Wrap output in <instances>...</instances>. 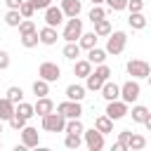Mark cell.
<instances>
[{
  "instance_id": "4316f807",
  "label": "cell",
  "mask_w": 151,
  "mask_h": 151,
  "mask_svg": "<svg viewBox=\"0 0 151 151\" xmlns=\"http://www.w3.org/2000/svg\"><path fill=\"white\" fill-rule=\"evenodd\" d=\"M64 132L83 134V132H85V125H83V120H80V118H68V120H66V130H64Z\"/></svg>"
},
{
  "instance_id": "f546056e",
  "label": "cell",
  "mask_w": 151,
  "mask_h": 151,
  "mask_svg": "<svg viewBox=\"0 0 151 151\" xmlns=\"http://www.w3.org/2000/svg\"><path fill=\"white\" fill-rule=\"evenodd\" d=\"M33 94H35V97H47V94H50V83L42 80V78H38V80L33 83Z\"/></svg>"
},
{
  "instance_id": "52a82bcc",
  "label": "cell",
  "mask_w": 151,
  "mask_h": 151,
  "mask_svg": "<svg viewBox=\"0 0 151 151\" xmlns=\"http://www.w3.org/2000/svg\"><path fill=\"white\" fill-rule=\"evenodd\" d=\"M111 120H120L130 113V104L123 101V99H113V101H106V111H104Z\"/></svg>"
},
{
  "instance_id": "7c38bea8",
  "label": "cell",
  "mask_w": 151,
  "mask_h": 151,
  "mask_svg": "<svg viewBox=\"0 0 151 151\" xmlns=\"http://www.w3.org/2000/svg\"><path fill=\"white\" fill-rule=\"evenodd\" d=\"M21 144H26L28 149H35V146L40 144V132H38V127L26 125V127L21 130Z\"/></svg>"
},
{
  "instance_id": "6da1fadb",
  "label": "cell",
  "mask_w": 151,
  "mask_h": 151,
  "mask_svg": "<svg viewBox=\"0 0 151 151\" xmlns=\"http://www.w3.org/2000/svg\"><path fill=\"white\" fill-rule=\"evenodd\" d=\"M109 78H111V68H109L106 64H97V68L85 78V87H87L90 92H99L101 85H104Z\"/></svg>"
},
{
  "instance_id": "ba28073f",
  "label": "cell",
  "mask_w": 151,
  "mask_h": 151,
  "mask_svg": "<svg viewBox=\"0 0 151 151\" xmlns=\"http://www.w3.org/2000/svg\"><path fill=\"white\" fill-rule=\"evenodd\" d=\"M38 76H40L42 80H47V83H57V80L61 78V68H59V64H54V61H42V64L38 66Z\"/></svg>"
},
{
  "instance_id": "ac0fdd59",
  "label": "cell",
  "mask_w": 151,
  "mask_h": 151,
  "mask_svg": "<svg viewBox=\"0 0 151 151\" xmlns=\"http://www.w3.org/2000/svg\"><path fill=\"white\" fill-rule=\"evenodd\" d=\"M85 92H87V87H83V85H76V83H71L68 87H66V99H73V101H83L85 99Z\"/></svg>"
},
{
  "instance_id": "bcb514c9",
  "label": "cell",
  "mask_w": 151,
  "mask_h": 151,
  "mask_svg": "<svg viewBox=\"0 0 151 151\" xmlns=\"http://www.w3.org/2000/svg\"><path fill=\"white\" fill-rule=\"evenodd\" d=\"M113 151H127V149H125L120 142H116V144H113Z\"/></svg>"
},
{
  "instance_id": "5bb4252c",
  "label": "cell",
  "mask_w": 151,
  "mask_h": 151,
  "mask_svg": "<svg viewBox=\"0 0 151 151\" xmlns=\"http://www.w3.org/2000/svg\"><path fill=\"white\" fill-rule=\"evenodd\" d=\"M38 33H40V42H42V45H47V47L57 45V40H59V33H57V28H54V26H47V24H45Z\"/></svg>"
},
{
  "instance_id": "d590c367",
  "label": "cell",
  "mask_w": 151,
  "mask_h": 151,
  "mask_svg": "<svg viewBox=\"0 0 151 151\" xmlns=\"http://www.w3.org/2000/svg\"><path fill=\"white\" fill-rule=\"evenodd\" d=\"M38 42H40V33H38V31H33V33H28V35H21V45H24L26 50L35 47Z\"/></svg>"
},
{
  "instance_id": "7a4b0ae2",
  "label": "cell",
  "mask_w": 151,
  "mask_h": 151,
  "mask_svg": "<svg viewBox=\"0 0 151 151\" xmlns=\"http://www.w3.org/2000/svg\"><path fill=\"white\" fill-rule=\"evenodd\" d=\"M80 35H83V19H78V17L66 19V26H64V31H61V38H64L66 42H78Z\"/></svg>"
},
{
  "instance_id": "9c48e42d",
  "label": "cell",
  "mask_w": 151,
  "mask_h": 151,
  "mask_svg": "<svg viewBox=\"0 0 151 151\" xmlns=\"http://www.w3.org/2000/svg\"><path fill=\"white\" fill-rule=\"evenodd\" d=\"M83 139H85V146H87L90 151H101V149H104V132H99L97 127L85 130V132H83Z\"/></svg>"
},
{
  "instance_id": "d6986e66",
  "label": "cell",
  "mask_w": 151,
  "mask_h": 151,
  "mask_svg": "<svg viewBox=\"0 0 151 151\" xmlns=\"http://www.w3.org/2000/svg\"><path fill=\"white\" fill-rule=\"evenodd\" d=\"M61 9H64V14L71 19V17H78V14H80L83 2H80V0H61Z\"/></svg>"
},
{
  "instance_id": "e575fe53",
  "label": "cell",
  "mask_w": 151,
  "mask_h": 151,
  "mask_svg": "<svg viewBox=\"0 0 151 151\" xmlns=\"http://www.w3.org/2000/svg\"><path fill=\"white\" fill-rule=\"evenodd\" d=\"M7 123H9V127H12V130H17V132H21V130H24V127L28 125V118H24V116H19V113H14V116H12V118H9Z\"/></svg>"
},
{
  "instance_id": "f35d334b",
  "label": "cell",
  "mask_w": 151,
  "mask_h": 151,
  "mask_svg": "<svg viewBox=\"0 0 151 151\" xmlns=\"http://www.w3.org/2000/svg\"><path fill=\"white\" fill-rule=\"evenodd\" d=\"M106 5H109L111 12H123V9H127V0H106Z\"/></svg>"
},
{
  "instance_id": "83f0119b",
  "label": "cell",
  "mask_w": 151,
  "mask_h": 151,
  "mask_svg": "<svg viewBox=\"0 0 151 151\" xmlns=\"http://www.w3.org/2000/svg\"><path fill=\"white\" fill-rule=\"evenodd\" d=\"M80 50H83V47H80L78 42H66V45H64V57L71 59V61H76V59L80 57Z\"/></svg>"
},
{
  "instance_id": "d6a6232c",
  "label": "cell",
  "mask_w": 151,
  "mask_h": 151,
  "mask_svg": "<svg viewBox=\"0 0 151 151\" xmlns=\"http://www.w3.org/2000/svg\"><path fill=\"white\" fill-rule=\"evenodd\" d=\"M5 97H7L9 101H14V104H19V101H24V90H21V87H17V85H12V87H7V92H5Z\"/></svg>"
},
{
  "instance_id": "cb8c5ba5",
  "label": "cell",
  "mask_w": 151,
  "mask_h": 151,
  "mask_svg": "<svg viewBox=\"0 0 151 151\" xmlns=\"http://www.w3.org/2000/svg\"><path fill=\"white\" fill-rule=\"evenodd\" d=\"M149 113H151V111H149L144 104H134V106H132V111H130V116H132V123H144Z\"/></svg>"
},
{
  "instance_id": "484cf974",
  "label": "cell",
  "mask_w": 151,
  "mask_h": 151,
  "mask_svg": "<svg viewBox=\"0 0 151 151\" xmlns=\"http://www.w3.org/2000/svg\"><path fill=\"white\" fill-rule=\"evenodd\" d=\"M94 33H97L99 38H109V35L113 33V28H111V21H109V19H101V21H97V24H94Z\"/></svg>"
},
{
  "instance_id": "7dc6e473",
  "label": "cell",
  "mask_w": 151,
  "mask_h": 151,
  "mask_svg": "<svg viewBox=\"0 0 151 151\" xmlns=\"http://www.w3.org/2000/svg\"><path fill=\"white\" fill-rule=\"evenodd\" d=\"M90 2H92V5H104L106 0H90Z\"/></svg>"
},
{
  "instance_id": "d4e9b609",
  "label": "cell",
  "mask_w": 151,
  "mask_h": 151,
  "mask_svg": "<svg viewBox=\"0 0 151 151\" xmlns=\"http://www.w3.org/2000/svg\"><path fill=\"white\" fill-rule=\"evenodd\" d=\"M24 21V17H21V12L19 9H7V14H5V24L7 26H12V28H19V24Z\"/></svg>"
},
{
  "instance_id": "8d00e7d4",
  "label": "cell",
  "mask_w": 151,
  "mask_h": 151,
  "mask_svg": "<svg viewBox=\"0 0 151 151\" xmlns=\"http://www.w3.org/2000/svg\"><path fill=\"white\" fill-rule=\"evenodd\" d=\"M19 12H21V17H24V19H31V17L35 14V5H33L31 0H24V2H21V7H19Z\"/></svg>"
},
{
  "instance_id": "9a60e30c",
  "label": "cell",
  "mask_w": 151,
  "mask_h": 151,
  "mask_svg": "<svg viewBox=\"0 0 151 151\" xmlns=\"http://www.w3.org/2000/svg\"><path fill=\"white\" fill-rule=\"evenodd\" d=\"M33 106H35V116H40V118H42V116H47V113H52V111H54V101H52V99H50V97H38V99H35V104H33Z\"/></svg>"
},
{
  "instance_id": "8992f818",
  "label": "cell",
  "mask_w": 151,
  "mask_h": 151,
  "mask_svg": "<svg viewBox=\"0 0 151 151\" xmlns=\"http://www.w3.org/2000/svg\"><path fill=\"white\" fill-rule=\"evenodd\" d=\"M125 71H127V76H132V78L142 80V78H149L151 66H149L144 59H130V61L125 64Z\"/></svg>"
},
{
  "instance_id": "7402d4cb",
  "label": "cell",
  "mask_w": 151,
  "mask_h": 151,
  "mask_svg": "<svg viewBox=\"0 0 151 151\" xmlns=\"http://www.w3.org/2000/svg\"><path fill=\"white\" fill-rule=\"evenodd\" d=\"M97 40H99V35H97L94 31H90V33H83V35H80L78 45H80L83 50H92V47H97Z\"/></svg>"
},
{
  "instance_id": "f1b7e54d",
  "label": "cell",
  "mask_w": 151,
  "mask_h": 151,
  "mask_svg": "<svg viewBox=\"0 0 151 151\" xmlns=\"http://www.w3.org/2000/svg\"><path fill=\"white\" fill-rule=\"evenodd\" d=\"M144 146H146V137H144V134H134V132H132L130 144H127V151H142Z\"/></svg>"
},
{
  "instance_id": "603a6c76",
  "label": "cell",
  "mask_w": 151,
  "mask_h": 151,
  "mask_svg": "<svg viewBox=\"0 0 151 151\" xmlns=\"http://www.w3.org/2000/svg\"><path fill=\"white\" fill-rule=\"evenodd\" d=\"M106 57H109V52L101 50V47H92V50H87V59H90L94 66H97V64H104Z\"/></svg>"
},
{
  "instance_id": "b9f144b4",
  "label": "cell",
  "mask_w": 151,
  "mask_h": 151,
  "mask_svg": "<svg viewBox=\"0 0 151 151\" xmlns=\"http://www.w3.org/2000/svg\"><path fill=\"white\" fill-rule=\"evenodd\" d=\"M5 68H9V52L0 50V71H5Z\"/></svg>"
},
{
  "instance_id": "f6af8a7d",
  "label": "cell",
  "mask_w": 151,
  "mask_h": 151,
  "mask_svg": "<svg viewBox=\"0 0 151 151\" xmlns=\"http://www.w3.org/2000/svg\"><path fill=\"white\" fill-rule=\"evenodd\" d=\"M142 125H144V127H146V130H149V132H151V113H149V116H146V120H144V123H142Z\"/></svg>"
},
{
  "instance_id": "5b68a950",
  "label": "cell",
  "mask_w": 151,
  "mask_h": 151,
  "mask_svg": "<svg viewBox=\"0 0 151 151\" xmlns=\"http://www.w3.org/2000/svg\"><path fill=\"white\" fill-rule=\"evenodd\" d=\"M139 94H142V87H139V80H137V78H130V80H125V83L120 85V99H123V101L134 104V101L139 99Z\"/></svg>"
},
{
  "instance_id": "836d02e7",
  "label": "cell",
  "mask_w": 151,
  "mask_h": 151,
  "mask_svg": "<svg viewBox=\"0 0 151 151\" xmlns=\"http://www.w3.org/2000/svg\"><path fill=\"white\" fill-rule=\"evenodd\" d=\"M17 113L24 116V118H33V116H35V106L28 104V101H19V104H17Z\"/></svg>"
},
{
  "instance_id": "681fc988",
  "label": "cell",
  "mask_w": 151,
  "mask_h": 151,
  "mask_svg": "<svg viewBox=\"0 0 151 151\" xmlns=\"http://www.w3.org/2000/svg\"><path fill=\"white\" fill-rule=\"evenodd\" d=\"M2 123H5V120H0V132H2Z\"/></svg>"
},
{
  "instance_id": "e0dca14e",
  "label": "cell",
  "mask_w": 151,
  "mask_h": 151,
  "mask_svg": "<svg viewBox=\"0 0 151 151\" xmlns=\"http://www.w3.org/2000/svg\"><path fill=\"white\" fill-rule=\"evenodd\" d=\"M17 113V104L9 101L7 97H0V120H9Z\"/></svg>"
},
{
  "instance_id": "f907efd6",
  "label": "cell",
  "mask_w": 151,
  "mask_h": 151,
  "mask_svg": "<svg viewBox=\"0 0 151 151\" xmlns=\"http://www.w3.org/2000/svg\"><path fill=\"white\" fill-rule=\"evenodd\" d=\"M0 146H2V142H0Z\"/></svg>"
},
{
  "instance_id": "3957f363",
  "label": "cell",
  "mask_w": 151,
  "mask_h": 151,
  "mask_svg": "<svg viewBox=\"0 0 151 151\" xmlns=\"http://www.w3.org/2000/svg\"><path fill=\"white\" fill-rule=\"evenodd\" d=\"M125 45H127V33L125 31H113L109 38H106V52L109 54H123V50H125Z\"/></svg>"
},
{
  "instance_id": "ffe728a7",
  "label": "cell",
  "mask_w": 151,
  "mask_h": 151,
  "mask_svg": "<svg viewBox=\"0 0 151 151\" xmlns=\"http://www.w3.org/2000/svg\"><path fill=\"white\" fill-rule=\"evenodd\" d=\"M127 24H130L132 31H142V28H146V17H144L142 12H130Z\"/></svg>"
},
{
  "instance_id": "1f68e13d",
  "label": "cell",
  "mask_w": 151,
  "mask_h": 151,
  "mask_svg": "<svg viewBox=\"0 0 151 151\" xmlns=\"http://www.w3.org/2000/svg\"><path fill=\"white\" fill-rule=\"evenodd\" d=\"M87 19H90L92 24H97V21H101V19H106V9H104L101 5H92V9H90V14H87Z\"/></svg>"
},
{
  "instance_id": "7bdbcfd3",
  "label": "cell",
  "mask_w": 151,
  "mask_h": 151,
  "mask_svg": "<svg viewBox=\"0 0 151 151\" xmlns=\"http://www.w3.org/2000/svg\"><path fill=\"white\" fill-rule=\"evenodd\" d=\"M31 2L35 5V9H42V12H45V9L52 5V0H31Z\"/></svg>"
},
{
  "instance_id": "60d3db41",
  "label": "cell",
  "mask_w": 151,
  "mask_h": 151,
  "mask_svg": "<svg viewBox=\"0 0 151 151\" xmlns=\"http://www.w3.org/2000/svg\"><path fill=\"white\" fill-rule=\"evenodd\" d=\"M127 9L130 12H142L144 9V0H127Z\"/></svg>"
},
{
  "instance_id": "2e32d148",
  "label": "cell",
  "mask_w": 151,
  "mask_h": 151,
  "mask_svg": "<svg viewBox=\"0 0 151 151\" xmlns=\"http://www.w3.org/2000/svg\"><path fill=\"white\" fill-rule=\"evenodd\" d=\"M92 73V61L90 59H76L73 64V76L76 78H87Z\"/></svg>"
},
{
  "instance_id": "c3c4849f",
  "label": "cell",
  "mask_w": 151,
  "mask_h": 151,
  "mask_svg": "<svg viewBox=\"0 0 151 151\" xmlns=\"http://www.w3.org/2000/svg\"><path fill=\"white\" fill-rule=\"evenodd\" d=\"M146 80H149V85H151V73H149V78H146Z\"/></svg>"
},
{
  "instance_id": "30bf717a",
  "label": "cell",
  "mask_w": 151,
  "mask_h": 151,
  "mask_svg": "<svg viewBox=\"0 0 151 151\" xmlns=\"http://www.w3.org/2000/svg\"><path fill=\"white\" fill-rule=\"evenodd\" d=\"M57 111L68 120V118H80L83 116V106H80V101H73V99H66V101H61V104H57Z\"/></svg>"
},
{
  "instance_id": "8fae6325",
  "label": "cell",
  "mask_w": 151,
  "mask_h": 151,
  "mask_svg": "<svg viewBox=\"0 0 151 151\" xmlns=\"http://www.w3.org/2000/svg\"><path fill=\"white\" fill-rule=\"evenodd\" d=\"M64 17H66V14H64V9H61V7L50 5V7L45 9V24H47V26H54V28H57V26H61V24H64Z\"/></svg>"
},
{
  "instance_id": "4dcf8cb0",
  "label": "cell",
  "mask_w": 151,
  "mask_h": 151,
  "mask_svg": "<svg viewBox=\"0 0 151 151\" xmlns=\"http://www.w3.org/2000/svg\"><path fill=\"white\" fill-rule=\"evenodd\" d=\"M80 144H83V134H71V132H66V137H64V146L66 149H80Z\"/></svg>"
},
{
  "instance_id": "74e56055",
  "label": "cell",
  "mask_w": 151,
  "mask_h": 151,
  "mask_svg": "<svg viewBox=\"0 0 151 151\" xmlns=\"http://www.w3.org/2000/svg\"><path fill=\"white\" fill-rule=\"evenodd\" d=\"M33 31H38V28H35V24H33L31 19H24V21L19 24V35H28V33H33Z\"/></svg>"
},
{
  "instance_id": "44dd1931",
  "label": "cell",
  "mask_w": 151,
  "mask_h": 151,
  "mask_svg": "<svg viewBox=\"0 0 151 151\" xmlns=\"http://www.w3.org/2000/svg\"><path fill=\"white\" fill-rule=\"evenodd\" d=\"M94 127L99 130V132H104V134H109V132H113V120L104 113V116H97L94 118Z\"/></svg>"
},
{
  "instance_id": "ab89813d",
  "label": "cell",
  "mask_w": 151,
  "mask_h": 151,
  "mask_svg": "<svg viewBox=\"0 0 151 151\" xmlns=\"http://www.w3.org/2000/svg\"><path fill=\"white\" fill-rule=\"evenodd\" d=\"M130 137H132L130 130H120V132H118V142H120L125 149H127V144H130Z\"/></svg>"
},
{
  "instance_id": "ee69618b",
  "label": "cell",
  "mask_w": 151,
  "mask_h": 151,
  "mask_svg": "<svg viewBox=\"0 0 151 151\" xmlns=\"http://www.w3.org/2000/svg\"><path fill=\"white\" fill-rule=\"evenodd\" d=\"M21 2H24V0H5L7 9H19V7H21Z\"/></svg>"
},
{
  "instance_id": "277c9868",
  "label": "cell",
  "mask_w": 151,
  "mask_h": 151,
  "mask_svg": "<svg viewBox=\"0 0 151 151\" xmlns=\"http://www.w3.org/2000/svg\"><path fill=\"white\" fill-rule=\"evenodd\" d=\"M42 130L45 132H64L66 130V118L54 109L52 113L42 116Z\"/></svg>"
},
{
  "instance_id": "4fadbf2b",
  "label": "cell",
  "mask_w": 151,
  "mask_h": 151,
  "mask_svg": "<svg viewBox=\"0 0 151 151\" xmlns=\"http://www.w3.org/2000/svg\"><path fill=\"white\" fill-rule=\"evenodd\" d=\"M99 92H101V97H104L106 101L120 99V85H118V83H113L111 78H109V80H106V83L101 85V90H99Z\"/></svg>"
}]
</instances>
